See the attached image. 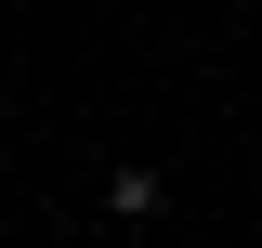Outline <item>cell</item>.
<instances>
[{"mask_svg": "<svg viewBox=\"0 0 262 248\" xmlns=\"http://www.w3.org/2000/svg\"><path fill=\"white\" fill-rule=\"evenodd\" d=\"M158 209H170V183L144 170V157H131V170H105V222H158Z\"/></svg>", "mask_w": 262, "mask_h": 248, "instance_id": "obj_1", "label": "cell"}]
</instances>
